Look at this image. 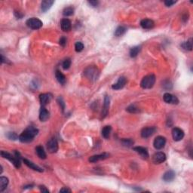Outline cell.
Instances as JSON below:
<instances>
[{"label": "cell", "instance_id": "1", "mask_svg": "<svg viewBox=\"0 0 193 193\" xmlns=\"http://www.w3.org/2000/svg\"><path fill=\"white\" fill-rule=\"evenodd\" d=\"M38 129L34 127L30 126L22 132L19 136V140L22 143H30L33 140L34 137L38 134Z\"/></svg>", "mask_w": 193, "mask_h": 193}, {"label": "cell", "instance_id": "2", "mask_svg": "<svg viewBox=\"0 0 193 193\" xmlns=\"http://www.w3.org/2000/svg\"><path fill=\"white\" fill-rule=\"evenodd\" d=\"M15 155L14 156V155H12L10 153H9V152H1V155H2V157L9 160L16 168H20V166H21V162H20V154H19V152H15Z\"/></svg>", "mask_w": 193, "mask_h": 193}, {"label": "cell", "instance_id": "3", "mask_svg": "<svg viewBox=\"0 0 193 193\" xmlns=\"http://www.w3.org/2000/svg\"><path fill=\"white\" fill-rule=\"evenodd\" d=\"M155 82V76L153 74L145 76L140 82V86L144 89H149L154 86Z\"/></svg>", "mask_w": 193, "mask_h": 193}, {"label": "cell", "instance_id": "4", "mask_svg": "<svg viewBox=\"0 0 193 193\" xmlns=\"http://www.w3.org/2000/svg\"><path fill=\"white\" fill-rule=\"evenodd\" d=\"M85 76L91 81H96L99 77L98 69L94 67H89L84 72Z\"/></svg>", "mask_w": 193, "mask_h": 193}, {"label": "cell", "instance_id": "5", "mask_svg": "<svg viewBox=\"0 0 193 193\" xmlns=\"http://www.w3.org/2000/svg\"><path fill=\"white\" fill-rule=\"evenodd\" d=\"M26 23H27V27H30V29H33V30H38L42 27V22L39 19L36 18V17L30 18L29 20H27Z\"/></svg>", "mask_w": 193, "mask_h": 193}, {"label": "cell", "instance_id": "6", "mask_svg": "<svg viewBox=\"0 0 193 193\" xmlns=\"http://www.w3.org/2000/svg\"><path fill=\"white\" fill-rule=\"evenodd\" d=\"M47 149L50 153H55L58 150V143L55 138H52L47 143Z\"/></svg>", "mask_w": 193, "mask_h": 193}, {"label": "cell", "instance_id": "7", "mask_svg": "<svg viewBox=\"0 0 193 193\" xmlns=\"http://www.w3.org/2000/svg\"><path fill=\"white\" fill-rule=\"evenodd\" d=\"M165 143H166V139L164 136H158L154 140L153 145L156 149H162V148L165 147Z\"/></svg>", "mask_w": 193, "mask_h": 193}, {"label": "cell", "instance_id": "8", "mask_svg": "<svg viewBox=\"0 0 193 193\" xmlns=\"http://www.w3.org/2000/svg\"><path fill=\"white\" fill-rule=\"evenodd\" d=\"M166 160V155L162 152H158L152 156V162L155 164L163 163Z\"/></svg>", "mask_w": 193, "mask_h": 193}, {"label": "cell", "instance_id": "9", "mask_svg": "<svg viewBox=\"0 0 193 193\" xmlns=\"http://www.w3.org/2000/svg\"><path fill=\"white\" fill-rule=\"evenodd\" d=\"M155 131H156V128H155V127L144 128L141 131V136L143 138H148L149 136H152Z\"/></svg>", "mask_w": 193, "mask_h": 193}, {"label": "cell", "instance_id": "10", "mask_svg": "<svg viewBox=\"0 0 193 193\" xmlns=\"http://www.w3.org/2000/svg\"><path fill=\"white\" fill-rule=\"evenodd\" d=\"M172 136L175 141H180L184 136V132L179 128H174L172 131Z\"/></svg>", "mask_w": 193, "mask_h": 193}, {"label": "cell", "instance_id": "11", "mask_svg": "<svg viewBox=\"0 0 193 193\" xmlns=\"http://www.w3.org/2000/svg\"><path fill=\"white\" fill-rule=\"evenodd\" d=\"M127 83V79L125 77L122 76L118 78V80L117 81L116 83L113 84L112 85V88L114 89V90H120L125 87V85H126Z\"/></svg>", "mask_w": 193, "mask_h": 193}, {"label": "cell", "instance_id": "12", "mask_svg": "<svg viewBox=\"0 0 193 193\" xmlns=\"http://www.w3.org/2000/svg\"><path fill=\"white\" fill-rule=\"evenodd\" d=\"M164 101L167 103H173V104H177L179 103V100L177 97L169 93H165L163 96Z\"/></svg>", "mask_w": 193, "mask_h": 193}, {"label": "cell", "instance_id": "13", "mask_svg": "<svg viewBox=\"0 0 193 193\" xmlns=\"http://www.w3.org/2000/svg\"><path fill=\"white\" fill-rule=\"evenodd\" d=\"M110 157V154L107 153V152H103L102 154H99V155H93V156L89 158V162L94 163V162H98V161H101V160L107 159Z\"/></svg>", "mask_w": 193, "mask_h": 193}, {"label": "cell", "instance_id": "14", "mask_svg": "<svg viewBox=\"0 0 193 193\" xmlns=\"http://www.w3.org/2000/svg\"><path fill=\"white\" fill-rule=\"evenodd\" d=\"M154 25H155L154 21L153 20H150V19H143V20H142L141 22H140V26H141L143 29H147V30L153 28Z\"/></svg>", "mask_w": 193, "mask_h": 193}, {"label": "cell", "instance_id": "15", "mask_svg": "<svg viewBox=\"0 0 193 193\" xmlns=\"http://www.w3.org/2000/svg\"><path fill=\"white\" fill-rule=\"evenodd\" d=\"M110 99L109 97V96H105L104 98V103H103V109L102 111V116L103 118L106 117L108 114L109 111V107H110Z\"/></svg>", "mask_w": 193, "mask_h": 193}, {"label": "cell", "instance_id": "16", "mask_svg": "<svg viewBox=\"0 0 193 193\" xmlns=\"http://www.w3.org/2000/svg\"><path fill=\"white\" fill-rule=\"evenodd\" d=\"M49 118V112L45 109V107L42 106L39 112V119L42 122H45Z\"/></svg>", "mask_w": 193, "mask_h": 193}, {"label": "cell", "instance_id": "17", "mask_svg": "<svg viewBox=\"0 0 193 193\" xmlns=\"http://www.w3.org/2000/svg\"><path fill=\"white\" fill-rule=\"evenodd\" d=\"M52 95L50 94H42L39 96V100L40 103H42V106L46 105L47 103H48L50 102V100H52Z\"/></svg>", "mask_w": 193, "mask_h": 193}, {"label": "cell", "instance_id": "18", "mask_svg": "<svg viewBox=\"0 0 193 193\" xmlns=\"http://www.w3.org/2000/svg\"><path fill=\"white\" fill-rule=\"evenodd\" d=\"M134 151H136L139 155H141L143 158H147L149 157V153H148V150H147V148H144V147H136L134 148Z\"/></svg>", "mask_w": 193, "mask_h": 193}, {"label": "cell", "instance_id": "19", "mask_svg": "<svg viewBox=\"0 0 193 193\" xmlns=\"http://www.w3.org/2000/svg\"><path fill=\"white\" fill-rule=\"evenodd\" d=\"M54 1L52 0H45L41 4V9L43 12H46L47 11L51 9V7L54 4Z\"/></svg>", "mask_w": 193, "mask_h": 193}, {"label": "cell", "instance_id": "20", "mask_svg": "<svg viewBox=\"0 0 193 193\" xmlns=\"http://www.w3.org/2000/svg\"><path fill=\"white\" fill-rule=\"evenodd\" d=\"M60 26H61V29L63 31L67 32L71 29V22H70V20L69 19H63L61 20V23H60Z\"/></svg>", "mask_w": 193, "mask_h": 193}, {"label": "cell", "instance_id": "21", "mask_svg": "<svg viewBox=\"0 0 193 193\" xmlns=\"http://www.w3.org/2000/svg\"><path fill=\"white\" fill-rule=\"evenodd\" d=\"M23 162H24V164H25L26 165H27V166L29 167V168H30L31 169H33V170L34 171H38V172H42L43 171V170H42V168H40V167L37 166V165H36L35 164L33 163L32 162H30V161H29V160L26 159V158H24V159L23 160Z\"/></svg>", "mask_w": 193, "mask_h": 193}, {"label": "cell", "instance_id": "22", "mask_svg": "<svg viewBox=\"0 0 193 193\" xmlns=\"http://www.w3.org/2000/svg\"><path fill=\"white\" fill-rule=\"evenodd\" d=\"M55 76H56V78H57L59 83L61 84V85H64V84L66 83V82H67L65 75H63L60 70H57V71H56V73H55Z\"/></svg>", "mask_w": 193, "mask_h": 193}, {"label": "cell", "instance_id": "23", "mask_svg": "<svg viewBox=\"0 0 193 193\" xmlns=\"http://www.w3.org/2000/svg\"><path fill=\"white\" fill-rule=\"evenodd\" d=\"M175 177V173L173 171H168L164 174L163 180L165 182H171L174 179Z\"/></svg>", "mask_w": 193, "mask_h": 193}, {"label": "cell", "instance_id": "24", "mask_svg": "<svg viewBox=\"0 0 193 193\" xmlns=\"http://www.w3.org/2000/svg\"><path fill=\"white\" fill-rule=\"evenodd\" d=\"M9 184V179L5 176L0 177V192H3Z\"/></svg>", "mask_w": 193, "mask_h": 193}, {"label": "cell", "instance_id": "25", "mask_svg": "<svg viewBox=\"0 0 193 193\" xmlns=\"http://www.w3.org/2000/svg\"><path fill=\"white\" fill-rule=\"evenodd\" d=\"M36 152L37 155L42 159H45L46 158V153H45V150H44L43 147L42 146H38L36 148Z\"/></svg>", "mask_w": 193, "mask_h": 193}, {"label": "cell", "instance_id": "26", "mask_svg": "<svg viewBox=\"0 0 193 193\" xmlns=\"http://www.w3.org/2000/svg\"><path fill=\"white\" fill-rule=\"evenodd\" d=\"M111 131H112L111 126H108V125H107V126H105L103 128V130H102V136H103L105 139L110 138Z\"/></svg>", "mask_w": 193, "mask_h": 193}, {"label": "cell", "instance_id": "27", "mask_svg": "<svg viewBox=\"0 0 193 193\" xmlns=\"http://www.w3.org/2000/svg\"><path fill=\"white\" fill-rule=\"evenodd\" d=\"M140 52V46L133 47L130 51V56L131 57H136Z\"/></svg>", "mask_w": 193, "mask_h": 193}, {"label": "cell", "instance_id": "28", "mask_svg": "<svg viewBox=\"0 0 193 193\" xmlns=\"http://www.w3.org/2000/svg\"><path fill=\"white\" fill-rule=\"evenodd\" d=\"M126 28L125 27H122V26H120L118 28L115 30V36H121L124 35L126 32Z\"/></svg>", "mask_w": 193, "mask_h": 193}, {"label": "cell", "instance_id": "29", "mask_svg": "<svg viewBox=\"0 0 193 193\" xmlns=\"http://www.w3.org/2000/svg\"><path fill=\"white\" fill-rule=\"evenodd\" d=\"M181 46L184 48L185 50L192 51V38L191 39L189 40V41H187V42H183V43L181 45Z\"/></svg>", "mask_w": 193, "mask_h": 193}, {"label": "cell", "instance_id": "30", "mask_svg": "<svg viewBox=\"0 0 193 193\" xmlns=\"http://www.w3.org/2000/svg\"><path fill=\"white\" fill-rule=\"evenodd\" d=\"M74 13V9L73 7H67L65 8L64 10L63 11V15L64 16H71L73 15Z\"/></svg>", "mask_w": 193, "mask_h": 193}, {"label": "cell", "instance_id": "31", "mask_svg": "<svg viewBox=\"0 0 193 193\" xmlns=\"http://www.w3.org/2000/svg\"><path fill=\"white\" fill-rule=\"evenodd\" d=\"M62 66H63V68L64 70H68L70 67V66H71V60L70 58L65 59V60H63Z\"/></svg>", "mask_w": 193, "mask_h": 193}, {"label": "cell", "instance_id": "32", "mask_svg": "<svg viewBox=\"0 0 193 193\" xmlns=\"http://www.w3.org/2000/svg\"><path fill=\"white\" fill-rule=\"evenodd\" d=\"M122 142V144L127 147H131L132 145L134 144V140H132L131 139H123Z\"/></svg>", "mask_w": 193, "mask_h": 193}, {"label": "cell", "instance_id": "33", "mask_svg": "<svg viewBox=\"0 0 193 193\" xmlns=\"http://www.w3.org/2000/svg\"><path fill=\"white\" fill-rule=\"evenodd\" d=\"M75 52H81L84 49V45L82 42H78L75 43Z\"/></svg>", "mask_w": 193, "mask_h": 193}, {"label": "cell", "instance_id": "34", "mask_svg": "<svg viewBox=\"0 0 193 193\" xmlns=\"http://www.w3.org/2000/svg\"><path fill=\"white\" fill-rule=\"evenodd\" d=\"M126 110L128 112H131V113H136V112H139V109L135 105H131L130 107H128Z\"/></svg>", "mask_w": 193, "mask_h": 193}, {"label": "cell", "instance_id": "35", "mask_svg": "<svg viewBox=\"0 0 193 193\" xmlns=\"http://www.w3.org/2000/svg\"><path fill=\"white\" fill-rule=\"evenodd\" d=\"M8 137H9L10 140H17V138H19V137H17V134L15 133H14V132H10V133H9V134H8Z\"/></svg>", "mask_w": 193, "mask_h": 193}, {"label": "cell", "instance_id": "36", "mask_svg": "<svg viewBox=\"0 0 193 193\" xmlns=\"http://www.w3.org/2000/svg\"><path fill=\"white\" fill-rule=\"evenodd\" d=\"M59 43L61 45L62 47H65L66 44H67V38L64 36H62L61 38H60V41H59Z\"/></svg>", "mask_w": 193, "mask_h": 193}, {"label": "cell", "instance_id": "37", "mask_svg": "<svg viewBox=\"0 0 193 193\" xmlns=\"http://www.w3.org/2000/svg\"><path fill=\"white\" fill-rule=\"evenodd\" d=\"M176 1H172V0H167V1H165V4L166 6L168 7H171L173 5H174L175 3H176Z\"/></svg>", "mask_w": 193, "mask_h": 193}, {"label": "cell", "instance_id": "38", "mask_svg": "<svg viewBox=\"0 0 193 193\" xmlns=\"http://www.w3.org/2000/svg\"><path fill=\"white\" fill-rule=\"evenodd\" d=\"M58 102H59V104H60V107H61L62 110H64V109H65V104H64V103H63V100H62V98H60V97H59L58 98Z\"/></svg>", "mask_w": 193, "mask_h": 193}, {"label": "cell", "instance_id": "39", "mask_svg": "<svg viewBox=\"0 0 193 193\" xmlns=\"http://www.w3.org/2000/svg\"><path fill=\"white\" fill-rule=\"evenodd\" d=\"M88 3L90 4L92 7H97V5H98L99 4V2H97V1H89Z\"/></svg>", "mask_w": 193, "mask_h": 193}, {"label": "cell", "instance_id": "40", "mask_svg": "<svg viewBox=\"0 0 193 193\" xmlns=\"http://www.w3.org/2000/svg\"><path fill=\"white\" fill-rule=\"evenodd\" d=\"M39 189H40V191L42 192H49L48 189H46V187H45V186H40Z\"/></svg>", "mask_w": 193, "mask_h": 193}, {"label": "cell", "instance_id": "41", "mask_svg": "<svg viewBox=\"0 0 193 193\" xmlns=\"http://www.w3.org/2000/svg\"><path fill=\"white\" fill-rule=\"evenodd\" d=\"M60 192H71V190L67 187H63L60 190Z\"/></svg>", "mask_w": 193, "mask_h": 193}]
</instances>
